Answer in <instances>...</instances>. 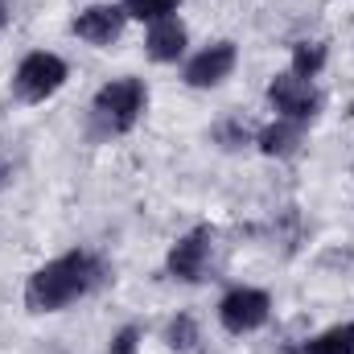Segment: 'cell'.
<instances>
[{"label":"cell","instance_id":"ba28073f","mask_svg":"<svg viewBox=\"0 0 354 354\" xmlns=\"http://www.w3.org/2000/svg\"><path fill=\"white\" fill-rule=\"evenodd\" d=\"M124 25H128V12H124V4H87L79 17H75V37L79 41H87L95 50H107V46H115L120 37H124Z\"/></svg>","mask_w":354,"mask_h":354},{"label":"cell","instance_id":"5bb4252c","mask_svg":"<svg viewBox=\"0 0 354 354\" xmlns=\"http://www.w3.org/2000/svg\"><path fill=\"white\" fill-rule=\"evenodd\" d=\"M165 342L174 346V351H194V342H198V326H194V317L189 313H181V317H174L169 322V330H165Z\"/></svg>","mask_w":354,"mask_h":354},{"label":"cell","instance_id":"5b68a950","mask_svg":"<svg viewBox=\"0 0 354 354\" xmlns=\"http://www.w3.org/2000/svg\"><path fill=\"white\" fill-rule=\"evenodd\" d=\"M268 317H272V297H268L264 288L239 284V288H231V292L218 301V326H223L227 334H235V338L256 334L260 326H268Z\"/></svg>","mask_w":354,"mask_h":354},{"label":"cell","instance_id":"7a4b0ae2","mask_svg":"<svg viewBox=\"0 0 354 354\" xmlns=\"http://www.w3.org/2000/svg\"><path fill=\"white\" fill-rule=\"evenodd\" d=\"M149 111V87L136 75L111 79L95 91L91 99V124L99 136H124L140 124V115Z\"/></svg>","mask_w":354,"mask_h":354},{"label":"cell","instance_id":"2e32d148","mask_svg":"<svg viewBox=\"0 0 354 354\" xmlns=\"http://www.w3.org/2000/svg\"><path fill=\"white\" fill-rule=\"evenodd\" d=\"M214 136H218L223 145H231V149H235V145H248V140H252V132H248V128H243L239 120H231V124H218V128H214Z\"/></svg>","mask_w":354,"mask_h":354},{"label":"cell","instance_id":"8992f818","mask_svg":"<svg viewBox=\"0 0 354 354\" xmlns=\"http://www.w3.org/2000/svg\"><path fill=\"white\" fill-rule=\"evenodd\" d=\"M210 256H214V231L210 227H194V231H185L174 248H169L165 272L174 280H181V284H198L210 272Z\"/></svg>","mask_w":354,"mask_h":354},{"label":"cell","instance_id":"9a60e30c","mask_svg":"<svg viewBox=\"0 0 354 354\" xmlns=\"http://www.w3.org/2000/svg\"><path fill=\"white\" fill-rule=\"evenodd\" d=\"M136 351H140V330L136 326H124L107 346V354H136Z\"/></svg>","mask_w":354,"mask_h":354},{"label":"cell","instance_id":"4fadbf2b","mask_svg":"<svg viewBox=\"0 0 354 354\" xmlns=\"http://www.w3.org/2000/svg\"><path fill=\"white\" fill-rule=\"evenodd\" d=\"M120 4H124V12H128V17H136V21H149V25H153V21H161V17H174L181 0H120Z\"/></svg>","mask_w":354,"mask_h":354},{"label":"cell","instance_id":"e0dca14e","mask_svg":"<svg viewBox=\"0 0 354 354\" xmlns=\"http://www.w3.org/2000/svg\"><path fill=\"white\" fill-rule=\"evenodd\" d=\"M4 21H8V8H4V0H0V25H4Z\"/></svg>","mask_w":354,"mask_h":354},{"label":"cell","instance_id":"d6986e66","mask_svg":"<svg viewBox=\"0 0 354 354\" xmlns=\"http://www.w3.org/2000/svg\"><path fill=\"white\" fill-rule=\"evenodd\" d=\"M0 177H4V169H0Z\"/></svg>","mask_w":354,"mask_h":354},{"label":"cell","instance_id":"6da1fadb","mask_svg":"<svg viewBox=\"0 0 354 354\" xmlns=\"http://www.w3.org/2000/svg\"><path fill=\"white\" fill-rule=\"evenodd\" d=\"M103 280H107L103 260L87 248H75L66 256L46 260L25 280V309L29 313H62V309L79 305L83 297H91Z\"/></svg>","mask_w":354,"mask_h":354},{"label":"cell","instance_id":"52a82bcc","mask_svg":"<svg viewBox=\"0 0 354 354\" xmlns=\"http://www.w3.org/2000/svg\"><path fill=\"white\" fill-rule=\"evenodd\" d=\"M235 62H239V46L235 41H210V46H202L189 62H185V83L194 91H206V87H218V83H227L231 79V71H235Z\"/></svg>","mask_w":354,"mask_h":354},{"label":"cell","instance_id":"7c38bea8","mask_svg":"<svg viewBox=\"0 0 354 354\" xmlns=\"http://www.w3.org/2000/svg\"><path fill=\"white\" fill-rule=\"evenodd\" d=\"M326 58H330L326 41H297V46H292V58H288V75H297V79H317V75L326 71Z\"/></svg>","mask_w":354,"mask_h":354},{"label":"cell","instance_id":"8fae6325","mask_svg":"<svg viewBox=\"0 0 354 354\" xmlns=\"http://www.w3.org/2000/svg\"><path fill=\"white\" fill-rule=\"evenodd\" d=\"M292 354H354V322L330 326V330H322L317 338H305Z\"/></svg>","mask_w":354,"mask_h":354},{"label":"cell","instance_id":"9c48e42d","mask_svg":"<svg viewBox=\"0 0 354 354\" xmlns=\"http://www.w3.org/2000/svg\"><path fill=\"white\" fill-rule=\"evenodd\" d=\"M185 46H189V29H185V21H181L177 12L149 25L145 50H149L153 62H165V66H169V62H177V58H185Z\"/></svg>","mask_w":354,"mask_h":354},{"label":"cell","instance_id":"30bf717a","mask_svg":"<svg viewBox=\"0 0 354 354\" xmlns=\"http://www.w3.org/2000/svg\"><path fill=\"white\" fill-rule=\"evenodd\" d=\"M256 145H260V153H264V157H276V161L297 157V153H301V145H305V124L276 120V124H268V128L256 132Z\"/></svg>","mask_w":354,"mask_h":354},{"label":"cell","instance_id":"3957f363","mask_svg":"<svg viewBox=\"0 0 354 354\" xmlns=\"http://www.w3.org/2000/svg\"><path fill=\"white\" fill-rule=\"evenodd\" d=\"M66 79H71V66H66L58 54L33 50V54H25V58L17 62V71H12V95H17L21 103H46V99H54L58 91L66 87Z\"/></svg>","mask_w":354,"mask_h":354},{"label":"cell","instance_id":"ac0fdd59","mask_svg":"<svg viewBox=\"0 0 354 354\" xmlns=\"http://www.w3.org/2000/svg\"><path fill=\"white\" fill-rule=\"evenodd\" d=\"M351 177H354V165H351Z\"/></svg>","mask_w":354,"mask_h":354},{"label":"cell","instance_id":"277c9868","mask_svg":"<svg viewBox=\"0 0 354 354\" xmlns=\"http://www.w3.org/2000/svg\"><path fill=\"white\" fill-rule=\"evenodd\" d=\"M268 103H272L276 120H292L305 128L322 115V91L313 87V79H297L288 71L268 83Z\"/></svg>","mask_w":354,"mask_h":354}]
</instances>
